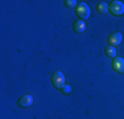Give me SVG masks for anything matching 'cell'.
<instances>
[{
  "mask_svg": "<svg viewBox=\"0 0 124 119\" xmlns=\"http://www.w3.org/2000/svg\"><path fill=\"white\" fill-rule=\"evenodd\" d=\"M122 40H123V34L120 33V32H116V33H112L110 37H108V45L110 46H116V45H119L120 42H122Z\"/></svg>",
  "mask_w": 124,
  "mask_h": 119,
  "instance_id": "cell-5",
  "label": "cell"
},
{
  "mask_svg": "<svg viewBox=\"0 0 124 119\" xmlns=\"http://www.w3.org/2000/svg\"><path fill=\"white\" fill-rule=\"evenodd\" d=\"M32 103H33V97H32L31 94H25L19 99L17 105H19L20 107H29Z\"/></svg>",
  "mask_w": 124,
  "mask_h": 119,
  "instance_id": "cell-6",
  "label": "cell"
},
{
  "mask_svg": "<svg viewBox=\"0 0 124 119\" xmlns=\"http://www.w3.org/2000/svg\"><path fill=\"white\" fill-rule=\"evenodd\" d=\"M108 11V5L106 3H99L98 4V12L99 13H106Z\"/></svg>",
  "mask_w": 124,
  "mask_h": 119,
  "instance_id": "cell-9",
  "label": "cell"
},
{
  "mask_svg": "<svg viewBox=\"0 0 124 119\" xmlns=\"http://www.w3.org/2000/svg\"><path fill=\"white\" fill-rule=\"evenodd\" d=\"M62 93H63V94H69V93H71V86H70V85H65L63 86V87H62Z\"/></svg>",
  "mask_w": 124,
  "mask_h": 119,
  "instance_id": "cell-11",
  "label": "cell"
},
{
  "mask_svg": "<svg viewBox=\"0 0 124 119\" xmlns=\"http://www.w3.org/2000/svg\"><path fill=\"white\" fill-rule=\"evenodd\" d=\"M112 69H114L116 73L119 74H124V60L120 57L114 58V62H112Z\"/></svg>",
  "mask_w": 124,
  "mask_h": 119,
  "instance_id": "cell-4",
  "label": "cell"
},
{
  "mask_svg": "<svg viewBox=\"0 0 124 119\" xmlns=\"http://www.w3.org/2000/svg\"><path fill=\"white\" fill-rule=\"evenodd\" d=\"M106 56H108L110 58H116V49L114 46H106Z\"/></svg>",
  "mask_w": 124,
  "mask_h": 119,
  "instance_id": "cell-8",
  "label": "cell"
},
{
  "mask_svg": "<svg viewBox=\"0 0 124 119\" xmlns=\"http://www.w3.org/2000/svg\"><path fill=\"white\" fill-rule=\"evenodd\" d=\"M74 31L77 33H83L86 31V24H85L83 20H77L74 23Z\"/></svg>",
  "mask_w": 124,
  "mask_h": 119,
  "instance_id": "cell-7",
  "label": "cell"
},
{
  "mask_svg": "<svg viewBox=\"0 0 124 119\" xmlns=\"http://www.w3.org/2000/svg\"><path fill=\"white\" fill-rule=\"evenodd\" d=\"M65 5H66L67 8H70V9H73V8L78 7V1H75V0H66V1H65Z\"/></svg>",
  "mask_w": 124,
  "mask_h": 119,
  "instance_id": "cell-10",
  "label": "cell"
},
{
  "mask_svg": "<svg viewBox=\"0 0 124 119\" xmlns=\"http://www.w3.org/2000/svg\"><path fill=\"white\" fill-rule=\"evenodd\" d=\"M90 8L86 3H78V7H77V16L79 17V20H86L90 17Z\"/></svg>",
  "mask_w": 124,
  "mask_h": 119,
  "instance_id": "cell-1",
  "label": "cell"
},
{
  "mask_svg": "<svg viewBox=\"0 0 124 119\" xmlns=\"http://www.w3.org/2000/svg\"><path fill=\"white\" fill-rule=\"evenodd\" d=\"M108 11H110L111 15H114V16H122L124 13V4L122 1H117V0L111 1V4L108 5Z\"/></svg>",
  "mask_w": 124,
  "mask_h": 119,
  "instance_id": "cell-2",
  "label": "cell"
},
{
  "mask_svg": "<svg viewBox=\"0 0 124 119\" xmlns=\"http://www.w3.org/2000/svg\"><path fill=\"white\" fill-rule=\"evenodd\" d=\"M52 83L55 89L58 90H62V87L65 86V76L62 71H55L52 76Z\"/></svg>",
  "mask_w": 124,
  "mask_h": 119,
  "instance_id": "cell-3",
  "label": "cell"
}]
</instances>
